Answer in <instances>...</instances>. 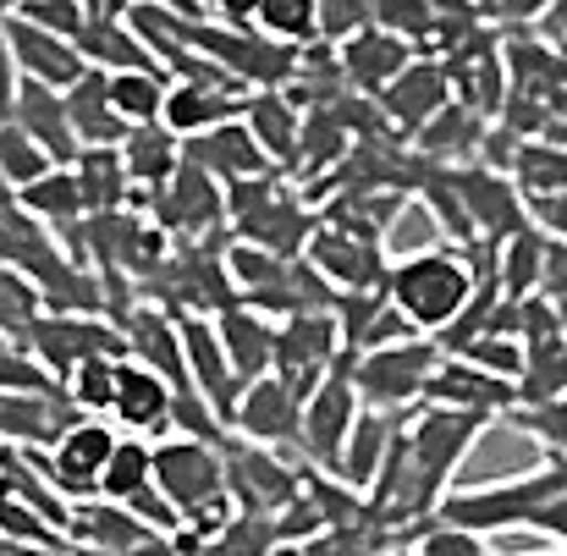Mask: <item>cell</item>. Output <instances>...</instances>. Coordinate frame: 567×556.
I'll return each mask as SVG.
<instances>
[{
  "label": "cell",
  "mask_w": 567,
  "mask_h": 556,
  "mask_svg": "<svg viewBox=\"0 0 567 556\" xmlns=\"http://www.w3.org/2000/svg\"><path fill=\"white\" fill-rule=\"evenodd\" d=\"M474 292H480V270H474L468 248H457V243L419 248V254L396 259L385 276V298L419 337H441L474 303Z\"/></svg>",
  "instance_id": "6da1fadb"
},
{
  "label": "cell",
  "mask_w": 567,
  "mask_h": 556,
  "mask_svg": "<svg viewBox=\"0 0 567 556\" xmlns=\"http://www.w3.org/2000/svg\"><path fill=\"white\" fill-rule=\"evenodd\" d=\"M567 491V457H546L540 469H524L513 480H491V485H452L435 507L441 524H457V529H474V535H513V529H529L535 513Z\"/></svg>",
  "instance_id": "7a4b0ae2"
},
{
  "label": "cell",
  "mask_w": 567,
  "mask_h": 556,
  "mask_svg": "<svg viewBox=\"0 0 567 556\" xmlns=\"http://www.w3.org/2000/svg\"><path fill=\"white\" fill-rule=\"evenodd\" d=\"M155 485L177 507V518L198 524L204 535L231 524V491H226V446L198 435H166L155 446Z\"/></svg>",
  "instance_id": "3957f363"
},
{
  "label": "cell",
  "mask_w": 567,
  "mask_h": 556,
  "mask_svg": "<svg viewBox=\"0 0 567 556\" xmlns=\"http://www.w3.org/2000/svg\"><path fill=\"white\" fill-rule=\"evenodd\" d=\"M226 215H231V231L237 243L248 248H270V254H287L298 259L315 237V215L303 209V198L292 187H281L276 177H254V183L226 187Z\"/></svg>",
  "instance_id": "277c9868"
},
{
  "label": "cell",
  "mask_w": 567,
  "mask_h": 556,
  "mask_svg": "<svg viewBox=\"0 0 567 556\" xmlns=\"http://www.w3.org/2000/svg\"><path fill=\"white\" fill-rule=\"evenodd\" d=\"M485 413H457V408H419V419L408 424V452H413V485L435 518L441 496L452 491V474L468 463V452L485 435Z\"/></svg>",
  "instance_id": "5b68a950"
},
{
  "label": "cell",
  "mask_w": 567,
  "mask_h": 556,
  "mask_svg": "<svg viewBox=\"0 0 567 556\" xmlns=\"http://www.w3.org/2000/svg\"><path fill=\"white\" fill-rule=\"evenodd\" d=\"M348 359H353V385H359L364 408L408 413V408H424V391H430L446 353L435 348V337H408V342L348 353Z\"/></svg>",
  "instance_id": "8992f818"
},
{
  "label": "cell",
  "mask_w": 567,
  "mask_h": 556,
  "mask_svg": "<svg viewBox=\"0 0 567 556\" xmlns=\"http://www.w3.org/2000/svg\"><path fill=\"white\" fill-rule=\"evenodd\" d=\"M22 348L55 374L61 385H66V374L83 370L89 359H127L122 326H111V320H100V315H66V309H50Z\"/></svg>",
  "instance_id": "52a82bcc"
},
{
  "label": "cell",
  "mask_w": 567,
  "mask_h": 556,
  "mask_svg": "<svg viewBox=\"0 0 567 556\" xmlns=\"http://www.w3.org/2000/svg\"><path fill=\"white\" fill-rule=\"evenodd\" d=\"M116 446H122L116 419H94V413H83V419H78L50 452H33V457H39L44 480H50L66 502H83V496H100V480H105Z\"/></svg>",
  "instance_id": "ba28073f"
},
{
  "label": "cell",
  "mask_w": 567,
  "mask_h": 556,
  "mask_svg": "<svg viewBox=\"0 0 567 556\" xmlns=\"http://www.w3.org/2000/svg\"><path fill=\"white\" fill-rule=\"evenodd\" d=\"M348 342H342V326H337V309H315V315H292V320H276V374L309 402L315 385L342 364Z\"/></svg>",
  "instance_id": "9c48e42d"
},
{
  "label": "cell",
  "mask_w": 567,
  "mask_h": 556,
  "mask_svg": "<svg viewBox=\"0 0 567 556\" xmlns=\"http://www.w3.org/2000/svg\"><path fill=\"white\" fill-rule=\"evenodd\" d=\"M359 413H364V397H359V385H353V359L342 353V364L326 374V380L315 385V397L303 402V435H298V446H303L326 474H337Z\"/></svg>",
  "instance_id": "30bf717a"
},
{
  "label": "cell",
  "mask_w": 567,
  "mask_h": 556,
  "mask_svg": "<svg viewBox=\"0 0 567 556\" xmlns=\"http://www.w3.org/2000/svg\"><path fill=\"white\" fill-rule=\"evenodd\" d=\"M226 491L237 502V513H254V518H281L292 502H303V474L287 469L270 446H231L226 441Z\"/></svg>",
  "instance_id": "8fae6325"
},
{
  "label": "cell",
  "mask_w": 567,
  "mask_h": 556,
  "mask_svg": "<svg viewBox=\"0 0 567 556\" xmlns=\"http://www.w3.org/2000/svg\"><path fill=\"white\" fill-rule=\"evenodd\" d=\"M452 172V187H457V198H463V209H468V226H474V237L480 243H507L513 231H524V226H535L529 220V193L513 183L507 172H496V166H446Z\"/></svg>",
  "instance_id": "7c38bea8"
},
{
  "label": "cell",
  "mask_w": 567,
  "mask_h": 556,
  "mask_svg": "<svg viewBox=\"0 0 567 556\" xmlns=\"http://www.w3.org/2000/svg\"><path fill=\"white\" fill-rule=\"evenodd\" d=\"M303 259H309L337 292H380L385 276H391V259H385V248H380L375 237L342 231V226H331V220L315 226Z\"/></svg>",
  "instance_id": "4fadbf2b"
},
{
  "label": "cell",
  "mask_w": 567,
  "mask_h": 556,
  "mask_svg": "<svg viewBox=\"0 0 567 556\" xmlns=\"http://www.w3.org/2000/svg\"><path fill=\"white\" fill-rule=\"evenodd\" d=\"M0 33H6V44H11V61H17V72H22V83H44V89H72L83 72H89V61H83V50L72 44V39H61V33H50V28H33L28 17H17V11H0Z\"/></svg>",
  "instance_id": "5bb4252c"
},
{
  "label": "cell",
  "mask_w": 567,
  "mask_h": 556,
  "mask_svg": "<svg viewBox=\"0 0 567 556\" xmlns=\"http://www.w3.org/2000/svg\"><path fill=\"white\" fill-rule=\"evenodd\" d=\"M83 408L66 391H0V441L17 452H50Z\"/></svg>",
  "instance_id": "9a60e30c"
},
{
  "label": "cell",
  "mask_w": 567,
  "mask_h": 556,
  "mask_svg": "<svg viewBox=\"0 0 567 556\" xmlns=\"http://www.w3.org/2000/svg\"><path fill=\"white\" fill-rule=\"evenodd\" d=\"M155 215H161V226L177 231L183 243L209 237V231H220V226L231 220V215H226V187L215 183L204 166H193V161H183V172L155 193Z\"/></svg>",
  "instance_id": "2e32d148"
},
{
  "label": "cell",
  "mask_w": 567,
  "mask_h": 556,
  "mask_svg": "<svg viewBox=\"0 0 567 556\" xmlns=\"http://www.w3.org/2000/svg\"><path fill=\"white\" fill-rule=\"evenodd\" d=\"M231 430L254 446H287L303 435V397L281 380V374H265V380H248L243 397H237V413H231Z\"/></svg>",
  "instance_id": "e0dca14e"
},
{
  "label": "cell",
  "mask_w": 567,
  "mask_h": 556,
  "mask_svg": "<svg viewBox=\"0 0 567 556\" xmlns=\"http://www.w3.org/2000/svg\"><path fill=\"white\" fill-rule=\"evenodd\" d=\"M518 385L502 374L480 370L468 359H441V370L424 391V408H457V413H485V419H513L518 413Z\"/></svg>",
  "instance_id": "ac0fdd59"
},
{
  "label": "cell",
  "mask_w": 567,
  "mask_h": 556,
  "mask_svg": "<svg viewBox=\"0 0 567 556\" xmlns=\"http://www.w3.org/2000/svg\"><path fill=\"white\" fill-rule=\"evenodd\" d=\"M183 320V353H188V374L198 385V397L209 402V413L231 430V413H237V397H243V380L231 370L226 348H220V331L209 315H177Z\"/></svg>",
  "instance_id": "d6986e66"
},
{
  "label": "cell",
  "mask_w": 567,
  "mask_h": 556,
  "mask_svg": "<svg viewBox=\"0 0 567 556\" xmlns=\"http://www.w3.org/2000/svg\"><path fill=\"white\" fill-rule=\"evenodd\" d=\"M188 161L204 166L220 187H237V183H254V177H270V155L259 150V138L248 133V122H220L209 133L188 138Z\"/></svg>",
  "instance_id": "ffe728a7"
},
{
  "label": "cell",
  "mask_w": 567,
  "mask_h": 556,
  "mask_svg": "<svg viewBox=\"0 0 567 556\" xmlns=\"http://www.w3.org/2000/svg\"><path fill=\"white\" fill-rule=\"evenodd\" d=\"M111 419L122 424V435H161V430L177 419V385H172L166 374L144 370L138 359H122Z\"/></svg>",
  "instance_id": "44dd1931"
},
{
  "label": "cell",
  "mask_w": 567,
  "mask_h": 556,
  "mask_svg": "<svg viewBox=\"0 0 567 556\" xmlns=\"http://www.w3.org/2000/svg\"><path fill=\"white\" fill-rule=\"evenodd\" d=\"M375 105L391 116V127H402V138H413L424 122H435L452 105V72L441 61H413Z\"/></svg>",
  "instance_id": "7402d4cb"
},
{
  "label": "cell",
  "mask_w": 567,
  "mask_h": 556,
  "mask_svg": "<svg viewBox=\"0 0 567 556\" xmlns=\"http://www.w3.org/2000/svg\"><path fill=\"white\" fill-rule=\"evenodd\" d=\"M337 55H342V78H348L353 89H364L370 100H380V94L413 66V44L396 39V33H385V28L353 33L348 44H337Z\"/></svg>",
  "instance_id": "603a6c76"
},
{
  "label": "cell",
  "mask_w": 567,
  "mask_h": 556,
  "mask_svg": "<svg viewBox=\"0 0 567 556\" xmlns=\"http://www.w3.org/2000/svg\"><path fill=\"white\" fill-rule=\"evenodd\" d=\"M243 122H248V133L259 138V150L270 155V166H298L309 111L292 100V89H259V94H248Z\"/></svg>",
  "instance_id": "cb8c5ba5"
},
{
  "label": "cell",
  "mask_w": 567,
  "mask_h": 556,
  "mask_svg": "<svg viewBox=\"0 0 567 556\" xmlns=\"http://www.w3.org/2000/svg\"><path fill=\"white\" fill-rule=\"evenodd\" d=\"M209 320H215L220 348H226V359H231V370H237L243 385L276 374V320H265L254 303H231V309H220Z\"/></svg>",
  "instance_id": "d4e9b609"
},
{
  "label": "cell",
  "mask_w": 567,
  "mask_h": 556,
  "mask_svg": "<svg viewBox=\"0 0 567 556\" xmlns=\"http://www.w3.org/2000/svg\"><path fill=\"white\" fill-rule=\"evenodd\" d=\"M17 127L28 138H39L50 150L55 166H72L83 155L78 144V127H72V111H66V94L61 89H44V83H22V100H17Z\"/></svg>",
  "instance_id": "484cf974"
},
{
  "label": "cell",
  "mask_w": 567,
  "mask_h": 556,
  "mask_svg": "<svg viewBox=\"0 0 567 556\" xmlns=\"http://www.w3.org/2000/svg\"><path fill=\"white\" fill-rule=\"evenodd\" d=\"M66 111H72V127H78V144L83 150H122V138L133 133L116 105H111V72H83L72 89H66Z\"/></svg>",
  "instance_id": "4316f807"
},
{
  "label": "cell",
  "mask_w": 567,
  "mask_h": 556,
  "mask_svg": "<svg viewBox=\"0 0 567 556\" xmlns=\"http://www.w3.org/2000/svg\"><path fill=\"white\" fill-rule=\"evenodd\" d=\"M485 133H491V116H480L474 105L452 100V105H446L435 122H424V127L413 133V150H419L424 161L463 166V161H474V155L485 150Z\"/></svg>",
  "instance_id": "83f0119b"
},
{
  "label": "cell",
  "mask_w": 567,
  "mask_h": 556,
  "mask_svg": "<svg viewBox=\"0 0 567 556\" xmlns=\"http://www.w3.org/2000/svg\"><path fill=\"white\" fill-rule=\"evenodd\" d=\"M122 161H127V172H133V187L161 193V187L183 172L188 144H183L166 122H155V127H133V133L122 138Z\"/></svg>",
  "instance_id": "f1b7e54d"
},
{
  "label": "cell",
  "mask_w": 567,
  "mask_h": 556,
  "mask_svg": "<svg viewBox=\"0 0 567 556\" xmlns=\"http://www.w3.org/2000/svg\"><path fill=\"white\" fill-rule=\"evenodd\" d=\"M396 435H402L396 413L364 408V413H359V424H353V435H348V452H342L337 480H342V485H353V491H370V485H375V474L385 469V457H391V446H396Z\"/></svg>",
  "instance_id": "f546056e"
},
{
  "label": "cell",
  "mask_w": 567,
  "mask_h": 556,
  "mask_svg": "<svg viewBox=\"0 0 567 556\" xmlns=\"http://www.w3.org/2000/svg\"><path fill=\"white\" fill-rule=\"evenodd\" d=\"M78 50H83V61H89L94 72H138V66H161L127 17H89V28L78 33Z\"/></svg>",
  "instance_id": "4dcf8cb0"
},
{
  "label": "cell",
  "mask_w": 567,
  "mask_h": 556,
  "mask_svg": "<svg viewBox=\"0 0 567 556\" xmlns=\"http://www.w3.org/2000/svg\"><path fill=\"white\" fill-rule=\"evenodd\" d=\"M17 204H22L44 231H72V226L89 220V204H83V187H78V172H72V166H55L50 177H39L33 187H22Z\"/></svg>",
  "instance_id": "1f68e13d"
},
{
  "label": "cell",
  "mask_w": 567,
  "mask_h": 556,
  "mask_svg": "<svg viewBox=\"0 0 567 556\" xmlns=\"http://www.w3.org/2000/svg\"><path fill=\"white\" fill-rule=\"evenodd\" d=\"M166 100H172V78L166 66H138V72H111V105L127 127H155L166 122Z\"/></svg>",
  "instance_id": "d6a6232c"
},
{
  "label": "cell",
  "mask_w": 567,
  "mask_h": 556,
  "mask_svg": "<svg viewBox=\"0 0 567 556\" xmlns=\"http://www.w3.org/2000/svg\"><path fill=\"white\" fill-rule=\"evenodd\" d=\"M72 172H78L89 215H116L127 204V193H133V172H127L122 150H83L72 161Z\"/></svg>",
  "instance_id": "836d02e7"
},
{
  "label": "cell",
  "mask_w": 567,
  "mask_h": 556,
  "mask_svg": "<svg viewBox=\"0 0 567 556\" xmlns=\"http://www.w3.org/2000/svg\"><path fill=\"white\" fill-rule=\"evenodd\" d=\"M540 270H546V231L540 226H524L507 243H496V281L507 298H535Z\"/></svg>",
  "instance_id": "e575fe53"
},
{
  "label": "cell",
  "mask_w": 567,
  "mask_h": 556,
  "mask_svg": "<svg viewBox=\"0 0 567 556\" xmlns=\"http://www.w3.org/2000/svg\"><path fill=\"white\" fill-rule=\"evenodd\" d=\"M155 491V446L144 435H122L105 480H100V502H116V507H133L138 496Z\"/></svg>",
  "instance_id": "d590c367"
},
{
  "label": "cell",
  "mask_w": 567,
  "mask_h": 556,
  "mask_svg": "<svg viewBox=\"0 0 567 556\" xmlns=\"http://www.w3.org/2000/svg\"><path fill=\"white\" fill-rule=\"evenodd\" d=\"M529 348V364L518 380V408H535V402H557L567 397V331L563 337H540V342H524Z\"/></svg>",
  "instance_id": "8d00e7d4"
},
{
  "label": "cell",
  "mask_w": 567,
  "mask_h": 556,
  "mask_svg": "<svg viewBox=\"0 0 567 556\" xmlns=\"http://www.w3.org/2000/svg\"><path fill=\"white\" fill-rule=\"evenodd\" d=\"M44 315H50V303H44L39 281L22 276V270H11V265H0V337L28 342Z\"/></svg>",
  "instance_id": "74e56055"
},
{
  "label": "cell",
  "mask_w": 567,
  "mask_h": 556,
  "mask_svg": "<svg viewBox=\"0 0 567 556\" xmlns=\"http://www.w3.org/2000/svg\"><path fill=\"white\" fill-rule=\"evenodd\" d=\"M254 28L287 50H309L320 39V0H265Z\"/></svg>",
  "instance_id": "f35d334b"
},
{
  "label": "cell",
  "mask_w": 567,
  "mask_h": 556,
  "mask_svg": "<svg viewBox=\"0 0 567 556\" xmlns=\"http://www.w3.org/2000/svg\"><path fill=\"white\" fill-rule=\"evenodd\" d=\"M513 183L524 187L529 198L540 193H567V144L557 138H529L518 166H513Z\"/></svg>",
  "instance_id": "ab89813d"
},
{
  "label": "cell",
  "mask_w": 567,
  "mask_h": 556,
  "mask_svg": "<svg viewBox=\"0 0 567 556\" xmlns=\"http://www.w3.org/2000/svg\"><path fill=\"white\" fill-rule=\"evenodd\" d=\"M50 172H55V161H50V150H44L39 138H28L17 122L0 127V177L11 183V193L33 187L39 177H50Z\"/></svg>",
  "instance_id": "60d3db41"
},
{
  "label": "cell",
  "mask_w": 567,
  "mask_h": 556,
  "mask_svg": "<svg viewBox=\"0 0 567 556\" xmlns=\"http://www.w3.org/2000/svg\"><path fill=\"white\" fill-rule=\"evenodd\" d=\"M116 380H122V359H89L83 370L66 374V397H72L83 413L111 419V408H116Z\"/></svg>",
  "instance_id": "b9f144b4"
},
{
  "label": "cell",
  "mask_w": 567,
  "mask_h": 556,
  "mask_svg": "<svg viewBox=\"0 0 567 556\" xmlns=\"http://www.w3.org/2000/svg\"><path fill=\"white\" fill-rule=\"evenodd\" d=\"M446 359H468V364H480V370L502 374V380H524V364H529V348L518 342V337H502V331H491V337H474L463 353H446Z\"/></svg>",
  "instance_id": "7bdbcfd3"
},
{
  "label": "cell",
  "mask_w": 567,
  "mask_h": 556,
  "mask_svg": "<svg viewBox=\"0 0 567 556\" xmlns=\"http://www.w3.org/2000/svg\"><path fill=\"white\" fill-rule=\"evenodd\" d=\"M375 28L419 44L441 28V11H435V0H375Z\"/></svg>",
  "instance_id": "ee69618b"
},
{
  "label": "cell",
  "mask_w": 567,
  "mask_h": 556,
  "mask_svg": "<svg viewBox=\"0 0 567 556\" xmlns=\"http://www.w3.org/2000/svg\"><path fill=\"white\" fill-rule=\"evenodd\" d=\"M17 17H28L33 28H50V33H61V39H72L78 44V33L89 28V0H22V6H11Z\"/></svg>",
  "instance_id": "f6af8a7d"
},
{
  "label": "cell",
  "mask_w": 567,
  "mask_h": 556,
  "mask_svg": "<svg viewBox=\"0 0 567 556\" xmlns=\"http://www.w3.org/2000/svg\"><path fill=\"white\" fill-rule=\"evenodd\" d=\"M364 28H375V0H320V39L326 44H348Z\"/></svg>",
  "instance_id": "bcb514c9"
},
{
  "label": "cell",
  "mask_w": 567,
  "mask_h": 556,
  "mask_svg": "<svg viewBox=\"0 0 567 556\" xmlns=\"http://www.w3.org/2000/svg\"><path fill=\"white\" fill-rule=\"evenodd\" d=\"M513 424H518L524 435L546 441L557 457H567V397H557V402H535V408H518Z\"/></svg>",
  "instance_id": "7dc6e473"
},
{
  "label": "cell",
  "mask_w": 567,
  "mask_h": 556,
  "mask_svg": "<svg viewBox=\"0 0 567 556\" xmlns=\"http://www.w3.org/2000/svg\"><path fill=\"white\" fill-rule=\"evenodd\" d=\"M419 552L424 556H491L485 546V535H474V529H457V524H424V535H419Z\"/></svg>",
  "instance_id": "c3c4849f"
},
{
  "label": "cell",
  "mask_w": 567,
  "mask_h": 556,
  "mask_svg": "<svg viewBox=\"0 0 567 556\" xmlns=\"http://www.w3.org/2000/svg\"><path fill=\"white\" fill-rule=\"evenodd\" d=\"M540 298L567 303V243L563 237H546V270H540Z\"/></svg>",
  "instance_id": "681fc988"
},
{
  "label": "cell",
  "mask_w": 567,
  "mask_h": 556,
  "mask_svg": "<svg viewBox=\"0 0 567 556\" xmlns=\"http://www.w3.org/2000/svg\"><path fill=\"white\" fill-rule=\"evenodd\" d=\"M17 100H22V72H17L11 44H6V33H0V127L17 122Z\"/></svg>",
  "instance_id": "f907efd6"
},
{
  "label": "cell",
  "mask_w": 567,
  "mask_h": 556,
  "mask_svg": "<svg viewBox=\"0 0 567 556\" xmlns=\"http://www.w3.org/2000/svg\"><path fill=\"white\" fill-rule=\"evenodd\" d=\"M529 220H535L546 237H563L567 243V193H540V198H529Z\"/></svg>",
  "instance_id": "816d5d0a"
},
{
  "label": "cell",
  "mask_w": 567,
  "mask_h": 556,
  "mask_svg": "<svg viewBox=\"0 0 567 556\" xmlns=\"http://www.w3.org/2000/svg\"><path fill=\"white\" fill-rule=\"evenodd\" d=\"M535 535H546V540H557V546H567V491L563 496H551L540 513H535V524H529Z\"/></svg>",
  "instance_id": "f5cc1de1"
},
{
  "label": "cell",
  "mask_w": 567,
  "mask_h": 556,
  "mask_svg": "<svg viewBox=\"0 0 567 556\" xmlns=\"http://www.w3.org/2000/svg\"><path fill=\"white\" fill-rule=\"evenodd\" d=\"M551 6H557V0H491V11H496L502 22H546Z\"/></svg>",
  "instance_id": "db71d44e"
},
{
  "label": "cell",
  "mask_w": 567,
  "mask_h": 556,
  "mask_svg": "<svg viewBox=\"0 0 567 556\" xmlns=\"http://www.w3.org/2000/svg\"><path fill=\"white\" fill-rule=\"evenodd\" d=\"M259 11H265V0H215V17H220L226 28H254Z\"/></svg>",
  "instance_id": "11a10c76"
},
{
  "label": "cell",
  "mask_w": 567,
  "mask_h": 556,
  "mask_svg": "<svg viewBox=\"0 0 567 556\" xmlns=\"http://www.w3.org/2000/svg\"><path fill=\"white\" fill-rule=\"evenodd\" d=\"M540 33H546L551 44H563V50H567V0H557V6H551V17L540 22Z\"/></svg>",
  "instance_id": "9f6ffc18"
},
{
  "label": "cell",
  "mask_w": 567,
  "mask_h": 556,
  "mask_svg": "<svg viewBox=\"0 0 567 556\" xmlns=\"http://www.w3.org/2000/svg\"><path fill=\"white\" fill-rule=\"evenodd\" d=\"M133 6H161V11H177V17H204L198 0H133Z\"/></svg>",
  "instance_id": "6f0895ef"
},
{
  "label": "cell",
  "mask_w": 567,
  "mask_h": 556,
  "mask_svg": "<svg viewBox=\"0 0 567 556\" xmlns=\"http://www.w3.org/2000/svg\"><path fill=\"white\" fill-rule=\"evenodd\" d=\"M551 122H557V127H567V89L551 100Z\"/></svg>",
  "instance_id": "680465c9"
},
{
  "label": "cell",
  "mask_w": 567,
  "mask_h": 556,
  "mask_svg": "<svg viewBox=\"0 0 567 556\" xmlns=\"http://www.w3.org/2000/svg\"><path fill=\"white\" fill-rule=\"evenodd\" d=\"M380 556H424V552H419V546H385Z\"/></svg>",
  "instance_id": "91938a15"
},
{
  "label": "cell",
  "mask_w": 567,
  "mask_h": 556,
  "mask_svg": "<svg viewBox=\"0 0 567 556\" xmlns=\"http://www.w3.org/2000/svg\"><path fill=\"white\" fill-rule=\"evenodd\" d=\"M0 198H17V193H11V183H6V177H0Z\"/></svg>",
  "instance_id": "94428289"
},
{
  "label": "cell",
  "mask_w": 567,
  "mask_h": 556,
  "mask_svg": "<svg viewBox=\"0 0 567 556\" xmlns=\"http://www.w3.org/2000/svg\"><path fill=\"white\" fill-rule=\"evenodd\" d=\"M198 11H204V17H209V11H215V0H198Z\"/></svg>",
  "instance_id": "6125c7cd"
},
{
  "label": "cell",
  "mask_w": 567,
  "mask_h": 556,
  "mask_svg": "<svg viewBox=\"0 0 567 556\" xmlns=\"http://www.w3.org/2000/svg\"><path fill=\"white\" fill-rule=\"evenodd\" d=\"M557 309H563V320H567V303H557Z\"/></svg>",
  "instance_id": "be15d7a7"
}]
</instances>
